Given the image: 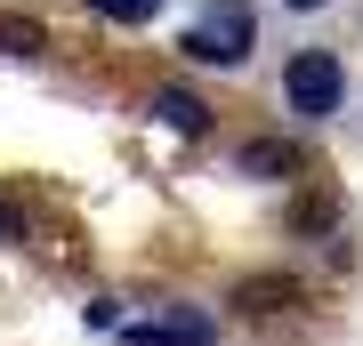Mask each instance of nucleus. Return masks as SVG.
<instances>
[{
  "label": "nucleus",
  "mask_w": 363,
  "mask_h": 346,
  "mask_svg": "<svg viewBox=\"0 0 363 346\" xmlns=\"http://www.w3.org/2000/svg\"><path fill=\"white\" fill-rule=\"evenodd\" d=\"M283 105L298 121H331L339 105H347V64H339L331 49H298L283 64Z\"/></svg>",
  "instance_id": "nucleus-1"
},
{
  "label": "nucleus",
  "mask_w": 363,
  "mask_h": 346,
  "mask_svg": "<svg viewBox=\"0 0 363 346\" xmlns=\"http://www.w3.org/2000/svg\"><path fill=\"white\" fill-rule=\"evenodd\" d=\"M259 25H250V0H202V16L186 25V57L194 64H242Z\"/></svg>",
  "instance_id": "nucleus-2"
},
{
  "label": "nucleus",
  "mask_w": 363,
  "mask_h": 346,
  "mask_svg": "<svg viewBox=\"0 0 363 346\" xmlns=\"http://www.w3.org/2000/svg\"><path fill=\"white\" fill-rule=\"evenodd\" d=\"M121 338H130V346H210V338H218V322L194 314V306H169V314H138V322H121Z\"/></svg>",
  "instance_id": "nucleus-3"
},
{
  "label": "nucleus",
  "mask_w": 363,
  "mask_h": 346,
  "mask_svg": "<svg viewBox=\"0 0 363 346\" xmlns=\"http://www.w3.org/2000/svg\"><path fill=\"white\" fill-rule=\"evenodd\" d=\"M154 113H162L169 129H194V137L210 129V105H202L194 89H154Z\"/></svg>",
  "instance_id": "nucleus-4"
},
{
  "label": "nucleus",
  "mask_w": 363,
  "mask_h": 346,
  "mask_svg": "<svg viewBox=\"0 0 363 346\" xmlns=\"http://www.w3.org/2000/svg\"><path fill=\"white\" fill-rule=\"evenodd\" d=\"M242 169H250V178H283V169H307V161H298V145L259 137V145H242Z\"/></svg>",
  "instance_id": "nucleus-5"
},
{
  "label": "nucleus",
  "mask_w": 363,
  "mask_h": 346,
  "mask_svg": "<svg viewBox=\"0 0 363 346\" xmlns=\"http://www.w3.org/2000/svg\"><path fill=\"white\" fill-rule=\"evenodd\" d=\"M234 298H242V306L259 314V306H298V298H307V290H298V282H274V274H267V282H242Z\"/></svg>",
  "instance_id": "nucleus-6"
},
{
  "label": "nucleus",
  "mask_w": 363,
  "mask_h": 346,
  "mask_svg": "<svg viewBox=\"0 0 363 346\" xmlns=\"http://www.w3.org/2000/svg\"><path fill=\"white\" fill-rule=\"evenodd\" d=\"M162 0H97V16H113V25H145Z\"/></svg>",
  "instance_id": "nucleus-7"
},
{
  "label": "nucleus",
  "mask_w": 363,
  "mask_h": 346,
  "mask_svg": "<svg viewBox=\"0 0 363 346\" xmlns=\"http://www.w3.org/2000/svg\"><path fill=\"white\" fill-rule=\"evenodd\" d=\"M0 40H9V49H40V25H25V16H9V25H0Z\"/></svg>",
  "instance_id": "nucleus-8"
},
{
  "label": "nucleus",
  "mask_w": 363,
  "mask_h": 346,
  "mask_svg": "<svg viewBox=\"0 0 363 346\" xmlns=\"http://www.w3.org/2000/svg\"><path fill=\"white\" fill-rule=\"evenodd\" d=\"M16 233H25V209H16V202H0V242H16Z\"/></svg>",
  "instance_id": "nucleus-9"
},
{
  "label": "nucleus",
  "mask_w": 363,
  "mask_h": 346,
  "mask_svg": "<svg viewBox=\"0 0 363 346\" xmlns=\"http://www.w3.org/2000/svg\"><path fill=\"white\" fill-rule=\"evenodd\" d=\"M283 8H331V0H283Z\"/></svg>",
  "instance_id": "nucleus-10"
}]
</instances>
